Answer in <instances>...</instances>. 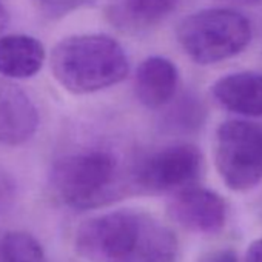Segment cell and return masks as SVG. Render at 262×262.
Returning a JSON list of instances; mask_svg holds the SVG:
<instances>
[{
    "label": "cell",
    "instance_id": "cell-10",
    "mask_svg": "<svg viewBox=\"0 0 262 262\" xmlns=\"http://www.w3.org/2000/svg\"><path fill=\"white\" fill-rule=\"evenodd\" d=\"M211 93L225 110L245 117H262V74L231 73L217 79Z\"/></svg>",
    "mask_w": 262,
    "mask_h": 262
},
{
    "label": "cell",
    "instance_id": "cell-6",
    "mask_svg": "<svg viewBox=\"0 0 262 262\" xmlns=\"http://www.w3.org/2000/svg\"><path fill=\"white\" fill-rule=\"evenodd\" d=\"M202 171V153L196 145L176 144L145 158L135 170L138 188L148 193H178L196 184Z\"/></svg>",
    "mask_w": 262,
    "mask_h": 262
},
{
    "label": "cell",
    "instance_id": "cell-5",
    "mask_svg": "<svg viewBox=\"0 0 262 262\" xmlns=\"http://www.w3.org/2000/svg\"><path fill=\"white\" fill-rule=\"evenodd\" d=\"M214 164L233 191H248L262 181V126L233 119L222 122L214 138Z\"/></svg>",
    "mask_w": 262,
    "mask_h": 262
},
{
    "label": "cell",
    "instance_id": "cell-3",
    "mask_svg": "<svg viewBox=\"0 0 262 262\" xmlns=\"http://www.w3.org/2000/svg\"><path fill=\"white\" fill-rule=\"evenodd\" d=\"M50 185L63 205L79 211L94 210L119 198V162L106 150L71 153L54 162Z\"/></svg>",
    "mask_w": 262,
    "mask_h": 262
},
{
    "label": "cell",
    "instance_id": "cell-1",
    "mask_svg": "<svg viewBox=\"0 0 262 262\" xmlns=\"http://www.w3.org/2000/svg\"><path fill=\"white\" fill-rule=\"evenodd\" d=\"M76 250L90 262H176L174 233L156 217L136 210H114L85 221Z\"/></svg>",
    "mask_w": 262,
    "mask_h": 262
},
{
    "label": "cell",
    "instance_id": "cell-15",
    "mask_svg": "<svg viewBox=\"0 0 262 262\" xmlns=\"http://www.w3.org/2000/svg\"><path fill=\"white\" fill-rule=\"evenodd\" d=\"M17 198V185L11 174L0 167V216L8 213Z\"/></svg>",
    "mask_w": 262,
    "mask_h": 262
},
{
    "label": "cell",
    "instance_id": "cell-13",
    "mask_svg": "<svg viewBox=\"0 0 262 262\" xmlns=\"http://www.w3.org/2000/svg\"><path fill=\"white\" fill-rule=\"evenodd\" d=\"M0 262H48L42 244L28 231L0 233Z\"/></svg>",
    "mask_w": 262,
    "mask_h": 262
},
{
    "label": "cell",
    "instance_id": "cell-17",
    "mask_svg": "<svg viewBox=\"0 0 262 262\" xmlns=\"http://www.w3.org/2000/svg\"><path fill=\"white\" fill-rule=\"evenodd\" d=\"M245 262H262V237L254 241L245 254Z\"/></svg>",
    "mask_w": 262,
    "mask_h": 262
},
{
    "label": "cell",
    "instance_id": "cell-16",
    "mask_svg": "<svg viewBox=\"0 0 262 262\" xmlns=\"http://www.w3.org/2000/svg\"><path fill=\"white\" fill-rule=\"evenodd\" d=\"M199 262H239L237 256L231 250H217L204 256Z\"/></svg>",
    "mask_w": 262,
    "mask_h": 262
},
{
    "label": "cell",
    "instance_id": "cell-14",
    "mask_svg": "<svg viewBox=\"0 0 262 262\" xmlns=\"http://www.w3.org/2000/svg\"><path fill=\"white\" fill-rule=\"evenodd\" d=\"M34 2L45 14L60 17L88 5L93 0H34Z\"/></svg>",
    "mask_w": 262,
    "mask_h": 262
},
{
    "label": "cell",
    "instance_id": "cell-4",
    "mask_svg": "<svg viewBox=\"0 0 262 262\" xmlns=\"http://www.w3.org/2000/svg\"><path fill=\"white\" fill-rule=\"evenodd\" d=\"M176 37L199 65H213L242 53L251 40L250 20L230 8H207L181 20Z\"/></svg>",
    "mask_w": 262,
    "mask_h": 262
},
{
    "label": "cell",
    "instance_id": "cell-7",
    "mask_svg": "<svg viewBox=\"0 0 262 262\" xmlns=\"http://www.w3.org/2000/svg\"><path fill=\"white\" fill-rule=\"evenodd\" d=\"M168 213L179 225L190 231L214 234L225 225L227 204L216 191L191 185L174 193Z\"/></svg>",
    "mask_w": 262,
    "mask_h": 262
},
{
    "label": "cell",
    "instance_id": "cell-12",
    "mask_svg": "<svg viewBox=\"0 0 262 262\" xmlns=\"http://www.w3.org/2000/svg\"><path fill=\"white\" fill-rule=\"evenodd\" d=\"M179 0H123L111 11V20L123 30H147L167 19Z\"/></svg>",
    "mask_w": 262,
    "mask_h": 262
},
{
    "label": "cell",
    "instance_id": "cell-11",
    "mask_svg": "<svg viewBox=\"0 0 262 262\" xmlns=\"http://www.w3.org/2000/svg\"><path fill=\"white\" fill-rule=\"evenodd\" d=\"M47 59L43 43L28 34L0 36V76L7 79L34 77Z\"/></svg>",
    "mask_w": 262,
    "mask_h": 262
},
{
    "label": "cell",
    "instance_id": "cell-2",
    "mask_svg": "<svg viewBox=\"0 0 262 262\" xmlns=\"http://www.w3.org/2000/svg\"><path fill=\"white\" fill-rule=\"evenodd\" d=\"M50 67L57 83L73 94H91L120 83L129 71L122 45L106 34H76L51 51Z\"/></svg>",
    "mask_w": 262,
    "mask_h": 262
},
{
    "label": "cell",
    "instance_id": "cell-9",
    "mask_svg": "<svg viewBox=\"0 0 262 262\" xmlns=\"http://www.w3.org/2000/svg\"><path fill=\"white\" fill-rule=\"evenodd\" d=\"M178 85V67L167 57L151 56L138 67L135 77L136 96L139 102L150 110L165 106L174 97Z\"/></svg>",
    "mask_w": 262,
    "mask_h": 262
},
{
    "label": "cell",
    "instance_id": "cell-18",
    "mask_svg": "<svg viewBox=\"0 0 262 262\" xmlns=\"http://www.w3.org/2000/svg\"><path fill=\"white\" fill-rule=\"evenodd\" d=\"M7 25H8V11L4 7V4L0 2V34L4 33V30L7 28Z\"/></svg>",
    "mask_w": 262,
    "mask_h": 262
},
{
    "label": "cell",
    "instance_id": "cell-8",
    "mask_svg": "<svg viewBox=\"0 0 262 262\" xmlns=\"http://www.w3.org/2000/svg\"><path fill=\"white\" fill-rule=\"evenodd\" d=\"M39 111L31 97L7 77H0V144L22 145L39 128Z\"/></svg>",
    "mask_w": 262,
    "mask_h": 262
},
{
    "label": "cell",
    "instance_id": "cell-19",
    "mask_svg": "<svg viewBox=\"0 0 262 262\" xmlns=\"http://www.w3.org/2000/svg\"><path fill=\"white\" fill-rule=\"evenodd\" d=\"M244 2H259V0H244Z\"/></svg>",
    "mask_w": 262,
    "mask_h": 262
}]
</instances>
